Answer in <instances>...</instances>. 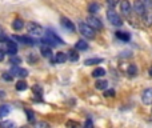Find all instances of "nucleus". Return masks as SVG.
<instances>
[{
    "instance_id": "obj_18",
    "label": "nucleus",
    "mask_w": 152,
    "mask_h": 128,
    "mask_svg": "<svg viewBox=\"0 0 152 128\" xmlns=\"http://www.w3.org/2000/svg\"><path fill=\"white\" fill-rule=\"evenodd\" d=\"M105 75V69L104 68H102V67H97V68H95L94 71H92V76L94 78H103V76Z\"/></svg>"
},
{
    "instance_id": "obj_5",
    "label": "nucleus",
    "mask_w": 152,
    "mask_h": 128,
    "mask_svg": "<svg viewBox=\"0 0 152 128\" xmlns=\"http://www.w3.org/2000/svg\"><path fill=\"white\" fill-rule=\"evenodd\" d=\"M87 21H88L87 24H88L89 27H92L94 29H102L103 28V23L96 18V16H94V15L88 16V18H87Z\"/></svg>"
},
{
    "instance_id": "obj_34",
    "label": "nucleus",
    "mask_w": 152,
    "mask_h": 128,
    "mask_svg": "<svg viewBox=\"0 0 152 128\" xmlns=\"http://www.w3.org/2000/svg\"><path fill=\"white\" fill-rule=\"evenodd\" d=\"M12 78H13V76L11 75V73H7V72L3 73V79H4L5 81H12Z\"/></svg>"
},
{
    "instance_id": "obj_38",
    "label": "nucleus",
    "mask_w": 152,
    "mask_h": 128,
    "mask_svg": "<svg viewBox=\"0 0 152 128\" xmlns=\"http://www.w3.org/2000/svg\"><path fill=\"white\" fill-rule=\"evenodd\" d=\"M3 59H4V52L0 50V61H3Z\"/></svg>"
},
{
    "instance_id": "obj_31",
    "label": "nucleus",
    "mask_w": 152,
    "mask_h": 128,
    "mask_svg": "<svg viewBox=\"0 0 152 128\" xmlns=\"http://www.w3.org/2000/svg\"><path fill=\"white\" fill-rule=\"evenodd\" d=\"M10 61H11V64H13V65H19V64H21V59L20 58H18V56H11V59H10Z\"/></svg>"
},
{
    "instance_id": "obj_4",
    "label": "nucleus",
    "mask_w": 152,
    "mask_h": 128,
    "mask_svg": "<svg viewBox=\"0 0 152 128\" xmlns=\"http://www.w3.org/2000/svg\"><path fill=\"white\" fill-rule=\"evenodd\" d=\"M27 29H28V32L31 35H35V36H40V35H43V28L40 24L35 23V21H29L28 24H27Z\"/></svg>"
},
{
    "instance_id": "obj_36",
    "label": "nucleus",
    "mask_w": 152,
    "mask_h": 128,
    "mask_svg": "<svg viewBox=\"0 0 152 128\" xmlns=\"http://www.w3.org/2000/svg\"><path fill=\"white\" fill-rule=\"evenodd\" d=\"M28 61H29V63H36V61H37V58H36V56H34V55H31V56H28Z\"/></svg>"
},
{
    "instance_id": "obj_25",
    "label": "nucleus",
    "mask_w": 152,
    "mask_h": 128,
    "mask_svg": "<svg viewBox=\"0 0 152 128\" xmlns=\"http://www.w3.org/2000/svg\"><path fill=\"white\" fill-rule=\"evenodd\" d=\"M0 128H16V124L13 121H3L0 123Z\"/></svg>"
},
{
    "instance_id": "obj_32",
    "label": "nucleus",
    "mask_w": 152,
    "mask_h": 128,
    "mask_svg": "<svg viewBox=\"0 0 152 128\" xmlns=\"http://www.w3.org/2000/svg\"><path fill=\"white\" fill-rule=\"evenodd\" d=\"M115 95H116V92H115V89H105L104 91V96L105 97H115Z\"/></svg>"
},
{
    "instance_id": "obj_14",
    "label": "nucleus",
    "mask_w": 152,
    "mask_h": 128,
    "mask_svg": "<svg viewBox=\"0 0 152 128\" xmlns=\"http://www.w3.org/2000/svg\"><path fill=\"white\" fill-rule=\"evenodd\" d=\"M40 52H42V55L44 56V58H52V50H51V47H48V45L43 44L42 47H40Z\"/></svg>"
},
{
    "instance_id": "obj_2",
    "label": "nucleus",
    "mask_w": 152,
    "mask_h": 128,
    "mask_svg": "<svg viewBox=\"0 0 152 128\" xmlns=\"http://www.w3.org/2000/svg\"><path fill=\"white\" fill-rule=\"evenodd\" d=\"M79 32H80L84 37H87V39H94L95 35H96L95 34V29L86 23H79Z\"/></svg>"
},
{
    "instance_id": "obj_11",
    "label": "nucleus",
    "mask_w": 152,
    "mask_h": 128,
    "mask_svg": "<svg viewBox=\"0 0 152 128\" xmlns=\"http://www.w3.org/2000/svg\"><path fill=\"white\" fill-rule=\"evenodd\" d=\"M120 11L123 15H129V12H131V3H129L128 0H121Z\"/></svg>"
},
{
    "instance_id": "obj_30",
    "label": "nucleus",
    "mask_w": 152,
    "mask_h": 128,
    "mask_svg": "<svg viewBox=\"0 0 152 128\" xmlns=\"http://www.w3.org/2000/svg\"><path fill=\"white\" fill-rule=\"evenodd\" d=\"M34 128H50V124L47 121H37V123H35Z\"/></svg>"
},
{
    "instance_id": "obj_26",
    "label": "nucleus",
    "mask_w": 152,
    "mask_h": 128,
    "mask_svg": "<svg viewBox=\"0 0 152 128\" xmlns=\"http://www.w3.org/2000/svg\"><path fill=\"white\" fill-rule=\"evenodd\" d=\"M136 73H137V67L135 64H131L128 67V75L129 76H136Z\"/></svg>"
},
{
    "instance_id": "obj_37",
    "label": "nucleus",
    "mask_w": 152,
    "mask_h": 128,
    "mask_svg": "<svg viewBox=\"0 0 152 128\" xmlns=\"http://www.w3.org/2000/svg\"><path fill=\"white\" fill-rule=\"evenodd\" d=\"M143 3H144V5L145 7H152V0H143Z\"/></svg>"
},
{
    "instance_id": "obj_19",
    "label": "nucleus",
    "mask_w": 152,
    "mask_h": 128,
    "mask_svg": "<svg viewBox=\"0 0 152 128\" xmlns=\"http://www.w3.org/2000/svg\"><path fill=\"white\" fill-rule=\"evenodd\" d=\"M23 27H24V21L21 19H16V20L12 21V29H15V31H20Z\"/></svg>"
},
{
    "instance_id": "obj_16",
    "label": "nucleus",
    "mask_w": 152,
    "mask_h": 128,
    "mask_svg": "<svg viewBox=\"0 0 152 128\" xmlns=\"http://www.w3.org/2000/svg\"><path fill=\"white\" fill-rule=\"evenodd\" d=\"M116 37L120 40H123V42H129L131 40V35L128 34V32H121V31H118L116 32Z\"/></svg>"
},
{
    "instance_id": "obj_10",
    "label": "nucleus",
    "mask_w": 152,
    "mask_h": 128,
    "mask_svg": "<svg viewBox=\"0 0 152 128\" xmlns=\"http://www.w3.org/2000/svg\"><path fill=\"white\" fill-rule=\"evenodd\" d=\"M60 24L64 27L66 29H68L69 32H75V26H74V23H72L69 19H67V18H61L60 19Z\"/></svg>"
},
{
    "instance_id": "obj_12",
    "label": "nucleus",
    "mask_w": 152,
    "mask_h": 128,
    "mask_svg": "<svg viewBox=\"0 0 152 128\" xmlns=\"http://www.w3.org/2000/svg\"><path fill=\"white\" fill-rule=\"evenodd\" d=\"M15 39L18 40V42L26 44V45H35V43H36L32 37H29V36H15Z\"/></svg>"
},
{
    "instance_id": "obj_1",
    "label": "nucleus",
    "mask_w": 152,
    "mask_h": 128,
    "mask_svg": "<svg viewBox=\"0 0 152 128\" xmlns=\"http://www.w3.org/2000/svg\"><path fill=\"white\" fill-rule=\"evenodd\" d=\"M43 42V44H45V45H48V47H55V45H58V44H64V42L60 39V37L58 36V35L55 34L53 31H50L48 29L47 32H45V37L42 40Z\"/></svg>"
},
{
    "instance_id": "obj_13",
    "label": "nucleus",
    "mask_w": 152,
    "mask_h": 128,
    "mask_svg": "<svg viewBox=\"0 0 152 128\" xmlns=\"http://www.w3.org/2000/svg\"><path fill=\"white\" fill-rule=\"evenodd\" d=\"M68 60V56H67L66 52H58L55 55V59H53V61L55 63H66V61Z\"/></svg>"
},
{
    "instance_id": "obj_17",
    "label": "nucleus",
    "mask_w": 152,
    "mask_h": 128,
    "mask_svg": "<svg viewBox=\"0 0 152 128\" xmlns=\"http://www.w3.org/2000/svg\"><path fill=\"white\" fill-rule=\"evenodd\" d=\"M100 11V4L96 1H92L91 4L88 5V12L89 13H97Z\"/></svg>"
},
{
    "instance_id": "obj_27",
    "label": "nucleus",
    "mask_w": 152,
    "mask_h": 128,
    "mask_svg": "<svg viewBox=\"0 0 152 128\" xmlns=\"http://www.w3.org/2000/svg\"><path fill=\"white\" fill-rule=\"evenodd\" d=\"M26 113H27V119H28L29 123H35V113L31 110H26Z\"/></svg>"
},
{
    "instance_id": "obj_9",
    "label": "nucleus",
    "mask_w": 152,
    "mask_h": 128,
    "mask_svg": "<svg viewBox=\"0 0 152 128\" xmlns=\"http://www.w3.org/2000/svg\"><path fill=\"white\" fill-rule=\"evenodd\" d=\"M142 102L144 104H152V88H147L142 94Z\"/></svg>"
},
{
    "instance_id": "obj_7",
    "label": "nucleus",
    "mask_w": 152,
    "mask_h": 128,
    "mask_svg": "<svg viewBox=\"0 0 152 128\" xmlns=\"http://www.w3.org/2000/svg\"><path fill=\"white\" fill-rule=\"evenodd\" d=\"M134 10L137 15H145V5H144V3H143V0H135Z\"/></svg>"
},
{
    "instance_id": "obj_23",
    "label": "nucleus",
    "mask_w": 152,
    "mask_h": 128,
    "mask_svg": "<svg viewBox=\"0 0 152 128\" xmlns=\"http://www.w3.org/2000/svg\"><path fill=\"white\" fill-rule=\"evenodd\" d=\"M10 111H11L10 105H7V104L0 105V116H7L10 113Z\"/></svg>"
},
{
    "instance_id": "obj_6",
    "label": "nucleus",
    "mask_w": 152,
    "mask_h": 128,
    "mask_svg": "<svg viewBox=\"0 0 152 128\" xmlns=\"http://www.w3.org/2000/svg\"><path fill=\"white\" fill-rule=\"evenodd\" d=\"M10 73L12 76H19V78H26V76H28V71L24 69V68H20L19 65H13V67L11 68Z\"/></svg>"
},
{
    "instance_id": "obj_8",
    "label": "nucleus",
    "mask_w": 152,
    "mask_h": 128,
    "mask_svg": "<svg viewBox=\"0 0 152 128\" xmlns=\"http://www.w3.org/2000/svg\"><path fill=\"white\" fill-rule=\"evenodd\" d=\"M7 52L10 56H15L18 53V44L13 40H7Z\"/></svg>"
},
{
    "instance_id": "obj_24",
    "label": "nucleus",
    "mask_w": 152,
    "mask_h": 128,
    "mask_svg": "<svg viewBox=\"0 0 152 128\" xmlns=\"http://www.w3.org/2000/svg\"><path fill=\"white\" fill-rule=\"evenodd\" d=\"M16 89H18V91H26L27 89V83L26 81H23V80L18 81V83H16Z\"/></svg>"
},
{
    "instance_id": "obj_21",
    "label": "nucleus",
    "mask_w": 152,
    "mask_h": 128,
    "mask_svg": "<svg viewBox=\"0 0 152 128\" xmlns=\"http://www.w3.org/2000/svg\"><path fill=\"white\" fill-rule=\"evenodd\" d=\"M108 86V81L104 80V79H102V80H97L96 83H95V88L96 89H105Z\"/></svg>"
},
{
    "instance_id": "obj_20",
    "label": "nucleus",
    "mask_w": 152,
    "mask_h": 128,
    "mask_svg": "<svg viewBox=\"0 0 152 128\" xmlns=\"http://www.w3.org/2000/svg\"><path fill=\"white\" fill-rule=\"evenodd\" d=\"M103 61L102 58H91V59H87L86 61H84V64L86 65H95V64H100Z\"/></svg>"
},
{
    "instance_id": "obj_22",
    "label": "nucleus",
    "mask_w": 152,
    "mask_h": 128,
    "mask_svg": "<svg viewBox=\"0 0 152 128\" xmlns=\"http://www.w3.org/2000/svg\"><path fill=\"white\" fill-rule=\"evenodd\" d=\"M67 56H68V59H69L71 61H76V60H79V53L76 52V51H74V50L68 51Z\"/></svg>"
},
{
    "instance_id": "obj_39",
    "label": "nucleus",
    "mask_w": 152,
    "mask_h": 128,
    "mask_svg": "<svg viewBox=\"0 0 152 128\" xmlns=\"http://www.w3.org/2000/svg\"><path fill=\"white\" fill-rule=\"evenodd\" d=\"M150 76H151V78H152V67L150 68Z\"/></svg>"
},
{
    "instance_id": "obj_3",
    "label": "nucleus",
    "mask_w": 152,
    "mask_h": 128,
    "mask_svg": "<svg viewBox=\"0 0 152 128\" xmlns=\"http://www.w3.org/2000/svg\"><path fill=\"white\" fill-rule=\"evenodd\" d=\"M107 19L110 20V23L112 24V26H116V27H120L121 24H123V21H121L120 16L118 15V13L115 12L113 10H110L107 11Z\"/></svg>"
},
{
    "instance_id": "obj_28",
    "label": "nucleus",
    "mask_w": 152,
    "mask_h": 128,
    "mask_svg": "<svg viewBox=\"0 0 152 128\" xmlns=\"http://www.w3.org/2000/svg\"><path fill=\"white\" fill-rule=\"evenodd\" d=\"M32 91L35 92L36 96H42V94H43V88L40 86H37V84H35V86L32 87Z\"/></svg>"
},
{
    "instance_id": "obj_33",
    "label": "nucleus",
    "mask_w": 152,
    "mask_h": 128,
    "mask_svg": "<svg viewBox=\"0 0 152 128\" xmlns=\"http://www.w3.org/2000/svg\"><path fill=\"white\" fill-rule=\"evenodd\" d=\"M83 128H95L94 127V123H92V120H89V119H87L86 123H84Z\"/></svg>"
},
{
    "instance_id": "obj_35",
    "label": "nucleus",
    "mask_w": 152,
    "mask_h": 128,
    "mask_svg": "<svg viewBox=\"0 0 152 128\" xmlns=\"http://www.w3.org/2000/svg\"><path fill=\"white\" fill-rule=\"evenodd\" d=\"M108 5H111V7H115L116 4H119V0H107Z\"/></svg>"
},
{
    "instance_id": "obj_40",
    "label": "nucleus",
    "mask_w": 152,
    "mask_h": 128,
    "mask_svg": "<svg viewBox=\"0 0 152 128\" xmlns=\"http://www.w3.org/2000/svg\"><path fill=\"white\" fill-rule=\"evenodd\" d=\"M21 128H27V127H21Z\"/></svg>"
},
{
    "instance_id": "obj_15",
    "label": "nucleus",
    "mask_w": 152,
    "mask_h": 128,
    "mask_svg": "<svg viewBox=\"0 0 152 128\" xmlns=\"http://www.w3.org/2000/svg\"><path fill=\"white\" fill-rule=\"evenodd\" d=\"M75 48L77 51H87L88 50V43L86 40H77L75 44Z\"/></svg>"
},
{
    "instance_id": "obj_29",
    "label": "nucleus",
    "mask_w": 152,
    "mask_h": 128,
    "mask_svg": "<svg viewBox=\"0 0 152 128\" xmlns=\"http://www.w3.org/2000/svg\"><path fill=\"white\" fill-rule=\"evenodd\" d=\"M66 126H67V128H81L80 124H79L77 121H74V120H68Z\"/></svg>"
}]
</instances>
